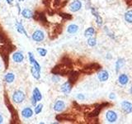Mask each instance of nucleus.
I'll use <instances>...</instances> for the list:
<instances>
[{
    "label": "nucleus",
    "mask_w": 132,
    "mask_h": 124,
    "mask_svg": "<svg viewBox=\"0 0 132 124\" xmlns=\"http://www.w3.org/2000/svg\"><path fill=\"white\" fill-rule=\"evenodd\" d=\"M101 65L98 63H90L88 65H87L84 66V69H82V72L85 74H92L96 71H98V70L101 69Z\"/></svg>",
    "instance_id": "1"
},
{
    "label": "nucleus",
    "mask_w": 132,
    "mask_h": 124,
    "mask_svg": "<svg viewBox=\"0 0 132 124\" xmlns=\"http://www.w3.org/2000/svg\"><path fill=\"white\" fill-rule=\"evenodd\" d=\"M12 101L13 103H16V104H19V103H22L25 98H26V95L22 92V90H16L14 91L13 94H12Z\"/></svg>",
    "instance_id": "2"
},
{
    "label": "nucleus",
    "mask_w": 132,
    "mask_h": 124,
    "mask_svg": "<svg viewBox=\"0 0 132 124\" xmlns=\"http://www.w3.org/2000/svg\"><path fill=\"white\" fill-rule=\"evenodd\" d=\"M31 38L36 42H41L45 39V33L40 30H36L32 33Z\"/></svg>",
    "instance_id": "3"
},
{
    "label": "nucleus",
    "mask_w": 132,
    "mask_h": 124,
    "mask_svg": "<svg viewBox=\"0 0 132 124\" xmlns=\"http://www.w3.org/2000/svg\"><path fill=\"white\" fill-rule=\"evenodd\" d=\"M33 19L37 21V22H42L43 24H46L48 23V21L45 15L41 12H35L33 13Z\"/></svg>",
    "instance_id": "4"
},
{
    "label": "nucleus",
    "mask_w": 132,
    "mask_h": 124,
    "mask_svg": "<svg viewBox=\"0 0 132 124\" xmlns=\"http://www.w3.org/2000/svg\"><path fill=\"white\" fill-rule=\"evenodd\" d=\"M81 8H82V2L80 0H74L69 6V9L73 12H78Z\"/></svg>",
    "instance_id": "5"
},
{
    "label": "nucleus",
    "mask_w": 132,
    "mask_h": 124,
    "mask_svg": "<svg viewBox=\"0 0 132 124\" xmlns=\"http://www.w3.org/2000/svg\"><path fill=\"white\" fill-rule=\"evenodd\" d=\"M117 118L118 117H117V113L114 112V111H112V110H109V111H107L106 113V121L108 122L112 123V122H117Z\"/></svg>",
    "instance_id": "6"
},
{
    "label": "nucleus",
    "mask_w": 132,
    "mask_h": 124,
    "mask_svg": "<svg viewBox=\"0 0 132 124\" xmlns=\"http://www.w3.org/2000/svg\"><path fill=\"white\" fill-rule=\"evenodd\" d=\"M57 121H73L75 118L73 117L72 114H68V113H62V114H58L55 117Z\"/></svg>",
    "instance_id": "7"
},
{
    "label": "nucleus",
    "mask_w": 132,
    "mask_h": 124,
    "mask_svg": "<svg viewBox=\"0 0 132 124\" xmlns=\"http://www.w3.org/2000/svg\"><path fill=\"white\" fill-rule=\"evenodd\" d=\"M28 60H29V62H30V64L32 65L34 67L37 69V70H39V71H40V69H41V67H40V64L38 63V62L36 61V60L35 59V57L34 56H33V53L31 52V51H29L28 52Z\"/></svg>",
    "instance_id": "8"
},
{
    "label": "nucleus",
    "mask_w": 132,
    "mask_h": 124,
    "mask_svg": "<svg viewBox=\"0 0 132 124\" xmlns=\"http://www.w3.org/2000/svg\"><path fill=\"white\" fill-rule=\"evenodd\" d=\"M72 87H73V84H71V83L67 81V82L64 83V84L60 86V91L65 94H69L70 92H71Z\"/></svg>",
    "instance_id": "9"
},
{
    "label": "nucleus",
    "mask_w": 132,
    "mask_h": 124,
    "mask_svg": "<svg viewBox=\"0 0 132 124\" xmlns=\"http://www.w3.org/2000/svg\"><path fill=\"white\" fill-rule=\"evenodd\" d=\"M121 109L123 112L126 114H129L132 112V103L128 101H123L121 103Z\"/></svg>",
    "instance_id": "10"
},
{
    "label": "nucleus",
    "mask_w": 132,
    "mask_h": 124,
    "mask_svg": "<svg viewBox=\"0 0 132 124\" xmlns=\"http://www.w3.org/2000/svg\"><path fill=\"white\" fill-rule=\"evenodd\" d=\"M65 103L63 100H57L54 104V110L60 113V112H62L65 109Z\"/></svg>",
    "instance_id": "11"
},
{
    "label": "nucleus",
    "mask_w": 132,
    "mask_h": 124,
    "mask_svg": "<svg viewBox=\"0 0 132 124\" xmlns=\"http://www.w3.org/2000/svg\"><path fill=\"white\" fill-rule=\"evenodd\" d=\"M12 60L16 63H22L24 60V55L21 51H16L12 54Z\"/></svg>",
    "instance_id": "12"
},
{
    "label": "nucleus",
    "mask_w": 132,
    "mask_h": 124,
    "mask_svg": "<svg viewBox=\"0 0 132 124\" xmlns=\"http://www.w3.org/2000/svg\"><path fill=\"white\" fill-rule=\"evenodd\" d=\"M68 75H69V82H70L73 85L77 82L78 77H79V73L78 71H71Z\"/></svg>",
    "instance_id": "13"
},
{
    "label": "nucleus",
    "mask_w": 132,
    "mask_h": 124,
    "mask_svg": "<svg viewBox=\"0 0 132 124\" xmlns=\"http://www.w3.org/2000/svg\"><path fill=\"white\" fill-rule=\"evenodd\" d=\"M97 78L101 82H106L109 79V73L106 69H102L97 74Z\"/></svg>",
    "instance_id": "14"
},
{
    "label": "nucleus",
    "mask_w": 132,
    "mask_h": 124,
    "mask_svg": "<svg viewBox=\"0 0 132 124\" xmlns=\"http://www.w3.org/2000/svg\"><path fill=\"white\" fill-rule=\"evenodd\" d=\"M33 114H34V112H33V110L29 107H25L22 111V116L24 118H27V119L31 118L33 116Z\"/></svg>",
    "instance_id": "15"
},
{
    "label": "nucleus",
    "mask_w": 132,
    "mask_h": 124,
    "mask_svg": "<svg viewBox=\"0 0 132 124\" xmlns=\"http://www.w3.org/2000/svg\"><path fill=\"white\" fill-rule=\"evenodd\" d=\"M16 31H18L20 34H23L27 37H28L27 32L26 31V29L24 28L22 22H16Z\"/></svg>",
    "instance_id": "16"
},
{
    "label": "nucleus",
    "mask_w": 132,
    "mask_h": 124,
    "mask_svg": "<svg viewBox=\"0 0 132 124\" xmlns=\"http://www.w3.org/2000/svg\"><path fill=\"white\" fill-rule=\"evenodd\" d=\"M32 98H35L37 102H40L41 101V99H42V94H41L40 91L39 90L38 88H36L33 89V92H32Z\"/></svg>",
    "instance_id": "17"
},
{
    "label": "nucleus",
    "mask_w": 132,
    "mask_h": 124,
    "mask_svg": "<svg viewBox=\"0 0 132 124\" xmlns=\"http://www.w3.org/2000/svg\"><path fill=\"white\" fill-rule=\"evenodd\" d=\"M22 16L24 18L31 19V18H33V12L31 9H29V8H24L22 11Z\"/></svg>",
    "instance_id": "18"
},
{
    "label": "nucleus",
    "mask_w": 132,
    "mask_h": 124,
    "mask_svg": "<svg viewBox=\"0 0 132 124\" xmlns=\"http://www.w3.org/2000/svg\"><path fill=\"white\" fill-rule=\"evenodd\" d=\"M124 65H125V60L123 58H118L117 62H116V72L117 74H118L120 69L123 67Z\"/></svg>",
    "instance_id": "19"
},
{
    "label": "nucleus",
    "mask_w": 132,
    "mask_h": 124,
    "mask_svg": "<svg viewBox=\"0 0 132 124\" xmlns=\"http://www.w3.org/2000/svg\"><path fill=\"white\" fill-rule=\"evenodd\" d=\"M14 80H15V74L13 73L8 72L4 76V81L7 83V84H11V83L14 81Z\"/></svg>",
    "instance_id": "20"
},
{
    "label": "nucleus",
    "mask_w": 132,
    "mask_h": 124,
    "mask_svg": "<svg viewBox=\"0 0 132 124\" xmlns=\"http://www.w3.org/2000/svg\"><path fill=\"white\" fill-rule=\"evenodd\" d=\"M118 81L120 83V84L126 85L128 84V82H129V78H128V76L126 74H121L118 78Z\"/></svg>",
    "instance_id": "21"
},
{
    "label": "nucleus",
    "mask_w": 132,
    "mask_h": 124,
    "mask_svg": "<svg viewBox=\"0 0 132 124\" xmlns=\"http://www.w3.org/2000/svg\"><path fill=\"white\" fill-rule=\"evenodd\" d=\"M78 31V26L76 24H70L67 27V32L69 34H74Z\"/></svg>",
    "instance_id": "22"
},
{
    "label": "nucleus",
    "mask_w": 132,
    "mask_h": 124,
    "mask_svg": "<svg viewBox=\"0 0 132 124\" xmlns=\"http://www.w3.org/2000/svg\"><path fill=\"white\" fill-rule=\"evenodd\" d=\"M31 73L32 74L33 78H35L36 80H40V71L37 70L34 66H31Z\"/></svg>",
    "instance_id": "23"
},
{
    "label": "nucleus",
    "mask_w": 132,
    "mask_h": 124,
    "mask_svg": "<svg viewBox=\"0 0 132 124\" xmlns=\"http://www.w3.org/2000/svg\"><path fill=\"white\" fill-rule=\"evenodd\" d=\"M95 30L93 27H90L86 29V31L84 32V36L85 37H90V36H93V35L94 34Z\"/></svg>",
    "instance_id": "24"
},
{
    "label": "nucleus",
    "mask_w": 132,
    "mask_h": 124,
    "mask_svg": "<svg viewBox=\"0 0 132 124\" xmlns=\"http://www.w3.org/2000/svg\"><path fill=\"white\" fill-rule=\"evenodd\" d=\"M125 20L128 23H132V10L127 11L125 13Z\"/></svg>",
    "instance_id": "25"
},
{
    "label": "nucleus",
    "mask_w": 132,
    "mask_h": 124,
    "mask_svg": "<svg viewBox=\"0 0 132 124\" xmlns=\"http://www.w3.org/2000/svg\"><path fill=\"white\" fill-rule=\"evenodd\" d=\"M97 44V40L95 37H92V36H90L88 37V45H89V47H95Z\"/></svg>",
    "instance_id": "26"
},
{
    "label": "nucleus",
    "mask_w": 132,
    "mask_h": 124,
    "mask_svg": "<svg viewBox=\"0 0 132 124\" xmlns=\"http://www.w3.org/2000/svg\"><path fill=\"white\" fill-rule=\"evenodd\" d=\"M37 52H38V54L42 57H45V56H46L47 54V50L45 49V48H41V47H38L36 49Z\"/></svg>",
    "instance_id": "27"
},
{
    "label": "nucleus",
    "mask_w": 132,
    "mask_h": 124,
    "mask_svg": "<svg viewBox=\"0 0 132 124\" xmlns=\"http://www.w3.org/2000/svg\"><path fill=\"white\" fill-rule=\"evenodd\" d=\"M42 109H43V104L42 103H40L38 105H36L35 106V114H39L41 112H42Z\"/></svg>",
    "instance_id": "28"
},
{
    "label": "nucleus",
    "mask_w": 132,
    "mask_h": 124,
    "mask_svg": "<svg viewBox=\"0 0 132 124\" xmlns=\"http://www.w3.org/2000/svg\"><path fill=\"white\" fill-rule=\"evenodd\" d=\"M60 17L63 18L64 20H71L72 19V15L69 13H65V12H61Z\"/></svg>",
    "instance_id": "29"
},
{
    "label": "nucleus",
    "mask_w": 132,
    "mask_h": 124,
    "mask_svg": "<svg viewBox=\"0 0 132 124\" xmlns=\"http://www.w3.org/2000/svg\"><path fill=\"white\" fill-rule=\"evenodd\" d=\"M102 22H103V20L102 18V17L100 15H97L96 17V22H97V24L98 25L99 27H101L102 25Z\"/></svg>",
    "instance_id": "30"
},
{
    "label": "nucleus",
    "mask_w": 132,
    "mask_h": 124,
    "mask_svg": "<svg viewBox=\"0 0 132 124\" xmlns=\"http://www.w3.org/2000/svg\"><path fill=\"white\" fill-rule=\"evenodd\" d=\"M60 77H59V75H57V74H53V77H52V80H53V82H59L60 81Z\"/></svg>",
    "instance_id": "31"
},
{
    "label": "nucleus",
    "mask_w": 132,
    "mask_h": 124,
    "mask_svg": "<svg viewBox=\"0 0 132 124\" xmlns=\"http://www.w3.org/2000/svg\"><path fill=\"white\" fill-rule=\"evenodd\" d=\"M77 98L79 99V100H84V99L85 98V97H84V95L82 94H78L77 95Z\"/></svg>",
    "instance_id": "32"
},
{
    "label": "nucleus",
    "mask_w": 132,
    "mask_h": 124,
    "mask_svg": "<svg viewBox=\"0 0 132 124\" xmlns=\"http://www.w3.org/2000/svg\"><path fill=\"white\" fill-rule=\"evenodd\" d=\"M109 98L110 99H115L116 98V94L114 93H111L109 95Z\"/></svg>",
    "instance_id": "33"
},
{
    "label": "nucleus",
    "mask_w": 132,
    "mask_h": 124,
    "mask_svg": "<svg viewBox=\"0 0 132 124\" xmlns=\"http://www.w3.org/2000/svg\"><path fill=\"white\" fill-rule=\"evenodd\" d=\"M16 6L18 7V14H20V13H21V8H20L19 4H18V3H16Z\"/></svg>",
    "instance_id": "34"
},
{
    "label": "nucleus",
    "mask_w": 132,
    "mask_h": 124,
    "mask_svg": "<svg viewBox=\"0 0 132 124\" xmlns=\"http://www.w3.org/2000/svg\"><path fill=\"white\" fill-rule=\"evenodd\" d=\"M6 2L8 4H10V5H11V4H12V2H13V0H6Z\"/></svg>",
    "instance_id": "35"
},
{
    "label": "nucleus",
    "mask_w": 132,
    "mask_h": 124,
    "mask_svg": "<svg viewBox=\"0 0 132 124\" xmlns=\"http://www.w3.org/2000/svg\"><path fill=\"white\" fill-rule=\"evenodd\" d=\"M3 116L0 114V123H3Z\"/></svg>",
    "instance_id": "36"
},
{
    "label": "nucleus",
    "mask_w": 132,
    "mask_h": 124,
    "mask_svg": "<svg viewBox=\"0 0 132 124\" xmlns=\"http://www.w3.org/2000/svg\"><path fill=\"white\" fill-rule=\"evenodd\" d=\"M111 58H112V57H111V54H107V56H106V59H111Z\"/></svg>",
    "instance_id": "37"
},
{
    "label": "nucleus",
    "mask_w": 132,
    "mask_h": 124,
    "mask_svg": "<svg viewBox=\"0 0 132 124\" xmlns=\"http://www.w3.org/2000/svg\"><path fill=\"white\" fill-rule=\"evenodd\" d=\"M130 94L132 95V87H131V88L130 89Z\"/></svg>",
    "instance_id": "38"
},
{
    "label": "nucleus",
    "mask_w": 132,
    "mask_h": 124,
    "mask_svg": "<svg viewBox=\"0 0 132 124\" xmlns=\"http://www.w3.org/2000/svg\"><path fill=\"white\" fill-rule=\"evenodd\" d=\"M18 1H19V2H23V1H25V0H18Z\"/></svg>",
    "instance_id": "39"
},
{
    "label": "nucleus",
    "mask_w": 132,
    "mask_h": 124,
    "mask_svg": "<svg viewBox=\"0 0 132 124\" xmlns=\"http://www.w3.org/2000/svg\"><path fill=\"white\" fill-rule=\"evenodd\" d=\"M0 66H1V64H0Z\"/></svg>",
    "instance_id": "40"
},
{
    "label": "nucleus",
    "mask_w": 132,
    "mask_h": 124,
    "mask_svg": "<svg viewBox=\"0 0 132 124\" xmlns=\"http://www.w3.org/2000/svg\"><path fill=\"white\" fill-rule=\"evenodd\" d=\"M0 2H1V1H0Z\"/></svg>",
    "instance_id": "41"
}]
</instances>
